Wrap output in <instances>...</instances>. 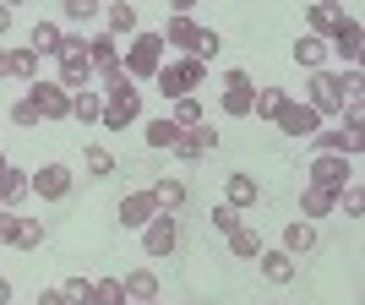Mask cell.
Returning <instances> with one entry per match:
<instances>
[{"mask_svg": "<svg viewBox=\"0 0 365 305\" xmlns=\"http://www.w3.org/2000/svg\"><path fill=\"white\" fill-rule=\"evenodd\" d=\"M333 207H344V213H349V218H360V213H365V191H360V185H344Z\"/></svg>", "mask_w": 365, "mask_h": 305, "instance_id": "8d00e7d4", "label": "cell"}, {"mask_svg": "<svg viewBox=\"0 0 365 305\" xmlns=\"http://www.w3.org/2000/svg\"><path fill=\"white\" fill-rule=\"evenodd\" d=\"M11 218H16V213H6V207H0V240H6V229H11Z\"/></svg>", "mask_w": 365, "mask_h": 305, "instance_id": "ee69618b", "label": "cell"}, {"mask_svg": "<svg viewBox=\"0 0 365 305\" xmlns=\"http://www.w3.org/2000/svg\"><path fill=\"white\" fill-rule=\"evenodd\" d=\"M158 213H164V207H158V197H153V191H131V197L120 202V224H125V229H148Z\"/></svg>", "mask_w": 365, "mask_h": 305, "instance_id": "8fae6325", "label": "cell"}, {"mask_svg": "<svg viewBox=\"0 0 365 305\" xmlns=\"http://www.w3.org/2000/svg\"><path fill=\"white\" fill-rule=\"evenodd\" d=\"M16 197H28V175H22V169H6V175H0V202H16Z\"/></svg>", "mask_w": 365, "mask_h": 305, "instance_id": "d6a6232c", "label": "cell"}, {"mask_svg": "<svg viewBox=\"0 0 365 305\" xmlns=\"http://www.w3.org/2000/svg\"><path fill=\"white\" fill-rule=\"evenodd\" d=\"M333 191H322V185H305V191H300V213L305 218H327V213H333Z\"/></svg>", "mask_w": 365, "mask_h": 305, "instance_id": "7402d4cb", "label": "cell"}, {"mask_svg": "<svg viewBox=\"0 0 365 305\" xmlns=\"http://www.w3.org/2000/svg\"><path fill=\"white\" fill-rule=\"evenodd\" d=\"M6 245H16V251H38V245H44V224H38V218H11Z\"/></svg>", "mask_w": 365, "mask_h": 305, "instance_id": "9a60e30c", "label": "cell"}, {"mask_svg": "<svg viewBox=\"0 0 365 305\" xmlns=\"http://www.w3.org/2000/svg\"><path fill=\"white\" fill-rule=\"evenodd\" d=\"M169 120L180 125V131H191V125H202V104L197 98H175V115H169Z\"/></svg>", "mask_w": 365, "mask_h": 305, "instance_id": "1f68e13d", "label": "cell"}, {"mask_svg": "<svg viewBox=\"0 0 365 305\" xmlns=\"http://www.w3.org/2000/svg\"><path fill=\"white\" fill-rule=\"evenodd\" d=\"M0 305H11V284L6 278H0Z\"/></svg>", "mask_w": 365, "mask_h": 305, "instance_id": "f6af8a7d", "label": "cell"}, {"mask_svg": "<svg viewBox=\"0 0 365 305\" xmlns=\"http://www.w3.org/2000/svg\"><path fill=\"white\" fill-rule=\"evenodd\" d=\"M317 152H338V158H354V152H360V131H344V125H338V131H322V137H317Z\"/></svg>", "mask_w": 365, "mask_h": 305, "instance_id": "2e32d148", "label": "cell"}, {"mask_svg": "<svg viewBox=\"0 0 365 305\" xmlns=\"http://www.w3.org/2000/svg\"><path fill=\"white\" fill-rule=\"evenodd\" d=\"M218 49H224V38H218L213 28H202V33H197V49H191V61H202V66H207V61L218 55Z\"/></svg>", "mask_w": 365, "mask_h": 305, "instance_id": "836d02e7", "label": "cell"}, {"mask_svg": "<svg viewBox=\"0 0 365 305\" xmlns=\"http://www.w3.org/2000/svg\"><path fill=\"white\" fill-rule=\"evenodd\" d=\"M289 104V93L284 88H257V98H251V115L257 120H278V109Z\"/></svg>", "mask_w": 365, "mask_h": 305, "instance_id": "ffe728a7", "label": "cell"}, {"mask_svg": "<svg viewBox=\"0 0 365 305\" xmlns=\"http://www.w3.org/2000/svg\"><path fill=\"white\" fill-rule=\"evenodd\" d=\"M61 38L66 33L55 22H33V55H61Z\"/></svg>", "mask_w": 365, "mask_h": 305, "instance_id": "cb8c5ba5", "label": "cell"}, {"mask_svg": "<svg viewBox=\"0 0 365 305\" xmlns=\"http://www.w3.org/2000/svg\"><path fill=\"white\" fill-rule=\"evenodd\" d=\"M88 66H98V71H115V66H120V49H115V38H109V33H98V38H88Z\"/></svg>", "mask_w": 365, "mask_h": 305, "instance_id": "e0dca14e", "label": "cell"}, {"mask_svg": "<svg viewBox=\"0 0 365 305\" xmlns=\"http://www.w3.org/2000/svg\"><path fill=\"white\" fill-rule=\"evenodd\" d=\"M120 284H125V294H137V300H153V294H158V273H148V267L125 273Z\"/></svg>", "mask_w": 365, "mask_h": 305, "instance_id": "83f0119b", "label": "cell"}, {"mask_svg": "<svg viewBox=\"0 0 365 305\" xmlns=\"http://www.w3.org/2000/svg\"><path fill=\"white\" fill-rule=\"evenodd\" d=\"M104 22H109V38H115V33H131V28H137V6H125V0H109Z\"/></svg>", "mask_w": 365, "mask_h": 305, "instance_id": "d4e9b609", "label": "cell"}, {"mask_svg": "<svg viewBox=\"0 0 365 305\" xmlns=\"http://www.w3.org/2000/svg\"><path fill=\"white\" fill-rule=\"evenodd\" d=\"M142 245H148V257H175V245H180V224L175 213H158L148 229H142Z\"/></svg>", "mask_w": 365, "mask_h": 305, "instance_id": "8992f818", "label": "cell"}, {"mask_svg": "<svg viewBox=\"0 0 365 305\" xmlns=\"http://www.w3.org/2000/svg\"><path fill=\"white\" fill-rule=\"evenodd\" d=\"M6 71H11V61H6V55H0V76H6Z\"/></svg>", "mask_w": 365, "mask_h": 305, "instance_id": "7dc6e473", "label": "cell"}, {"mask_svg": "<svg viewBox=\"0 0 365 305\" xmlns=\"http://www.w3.org/2000/svg\"><path fill=\"white\" fill-rule=\"evenodd\" d=\"M311 109H317V115H338V109H344V76L311 71Z\"/></svg>", "mask_w": 365, "mask_h": 305, "instance_id": "52a82bcc", "label": "cell"}, {"mask_svg": "<svg viewBox=\"0 0 365 305\" xmlns=\"http://www.w3.org/2000/svg\"><path fill=\"white\" fill-rule=\"evenodd\" d=\"M338 16H344V11H338L333 0H322V6H311V38H322V33H333V28H338Z\"/></svg>", "mask_w": 365, "mask_h": 305, "instance_id": "f546056e", "label": "cell"}, {"mask_svg": "<svg viewBox=\"0 0 365 305\" xmlns=\"http://www.w3.org/2000/svg\"><path fill=\"white\" fill-rule=\"evenodd\" d=\"M158 66H164V38H158V33H137L131 49H125V76H131V82H137V76H158Z\"/></svg>", "mask_w": 365, "mask_h": 305, "instance_id": "3957f363", "label": "cell"}, {"mask_svg": "<svg viewBox=\"0 0 365 305\" xmlns=\"http://www.w3.org/2000/svg\"><path fill=\"white\" fill-rule=\"evenodd\" d=\"M294 61H300L305 71H322V61H327V44L305 33V38H294Z\"/></svg>", "mask_w": 365, "mask_h": 305, "instance_id": "603a6c76", "label": "cell"}, {"mask_svg": "<svg viewBox=\"0 0 365 305\" xmlns=\"http://www.w3.org/2000/svg\"><path fill=\"white\" fill-rule=\"evenodd\" d=\"M38 305H71V300H66L61 289H44V294H38Z\"/></svg>", "mask_w": 365, "mask_h": 305, "instance_id": "7bdbcfd3", "label": "cell"}, {"mask_svg": "<svg viewBox=\"0 0 365 305\" xmlns=\"http://www.w3.org/2000/svg\"><path fill=\"white\" fill-rule=\"evenodd\" d=\"M311 245H317V229L311 224H289L284 229V251H289V257H305Z\"/></svg>", "mask_w": 365, "mask_h": 305, "instance_id": "484cf974", "label": "cell"}, {"mask_svg": "<svg viewBox=\"0 0 365 305\" xmlns=\"http://www.w3.org/2000/svg\"><path fill=\"white\" fill-rule=\"evenodd\" d=\"M262 278H273V284H289V278H294V257H289V251H262Z\"/></svg>", "mask_w": 365, "mask_h": 305, "instance_id": "44dd1931", "label": "cell"}, {"mask_svg": "<svg viewBox=\"0 0 365 305\" xmlns=\"http://www.w3.org/2000/svg\"><path fill=\"white\" fill-rule=\"evenodd\" d=\"M197 22H191V16H169V28L158 33V38H164V44H175V49H197Z\"/></svg>", "mask_w": 365, "mask_h": 305, "instance_id": "ac0fdd59", "label": "cell"}, {"mask_svg": "<svg viewBox=\"0 0 365 305\" xmlns=\"http://www.w3.org/2000/svg\"><path fill=\"white\" fill-rule=\"evenodd\" d=\"M218 148V131L207 120L202 125H191V131H180V142H175V152H180V158H202V152H213Z\"/></svg>", "mask_w": 365, "mask_h": 305, "instance_id": "4fadbf2b", "label": "cell"}, {"mask_svg": "<svg viewBox=\"0 0 365 305\" xmlns=\"http://www.w3.org/2000/svg\"><path fill=\"white\" fill-rule=\"evenodd\" d=\"M104 82H109V98H104V115H98V120H104L109 131H125V125L142 115V93H137V82L125 76V66H115Z\"/></svg>", "mask_w": 365, "mask_h": 305, "instance_id": "6da1fadb", "label": "cell"}, {"mask_svg": "<svg viewBox=\"0 0 365 305\" xmlns=\"http://www.w3.org/2000/svg\"><path fill=\"white\" fill-rule=\"evenodd\" d=\"M142 305H153V300H142Z\"/></svg>", "mask_w": 365, "mask_h": 305, "instance_id": "681fc988", "label": "cell"}, {"mask_svg": "<svg viewBox=\"0 0 365 305\" xmlns=\"http://www.w3.org/2000/svg\"><path fill=\"white\" fill-rule=\"evenodd\" d=\"M360 44H365L360 22H354V16H338V28H333V44H327V49H338L349 71H354V66H360Z\"/></svg>", "mask_w": 365, "mask_h": 305, "instance_id": "7c38bea8", "label": "cell"}, {"mask_svg": "<svg viewBox=\"0 0 365 305\" xmlns=\"http://www.w3.org/2000/svg\"><path fill=\"white\" fill-rule=\"evenodd\" d=\"M11 61V76H28V82H38V55L33 49H16V55H6Z\"/></svg>", "mask_w": 365, "mask_h": 305, "instance_id": "e575fe53", "label": "cell"}, {"mask_svg": "<svg viewBox=\"0 0 365 305\" xmlns=\"http://www.w3.org/2000/svg\"><path fill=\"white\" fill-rule=\"evenodd\" d=\"M11 120H16V125H38V109H33V98H16V104H11Z\"/></svg>", "mask_w": 365, "mask_h": 305, "instance_id": "60d3db41", "label": "cell"}, {"mask_svg": "<svg viewBox=\"0 0 365 305\" xmlns=\"http://www.w3.org/2000/svg\"><path fill=\"white\" fill-rule=\"evenodd\" d=\"M66 6V16H71V22H88L93 11H98V0H61Z\"/></svg>", "mask_w": 365, "mask_h": 305, "instance_id": "ab89813d", "label": "cell"}, {"mask_svg": "<svg viewBox=\"0 0 365 305\" xmlns=\"http://www.w3.org/2000/svg\"><path fill=\"white\" fill-rule=\"evenodd\" d=\"M202 76H207V66L185 55V61H175V66H158V93H164V98H191V93L202 88Z\"/></svg>", "mask_w": 365, "mask_h": 305, "instance_id": "7a4b0ae2", "label": "cell"}, {"mask_svg": "<svg viewBox=\"0 0 365 305\" xmlns=\"http://www.w3.org/2000/svg\"><path fill=\"white\" fill-rule=\"evenodd\" d=\"M6 28H11V11H6V6H0V33H6Z\"/></svg>", "mask_w": 365, "mask_h": 305, "instance_id": "bcb514c9", "label": "cell"}, {"mask_svg": "<svg viewBox=\"0 0 365 305\" xmlns=\"http://www.w3.org/2000/svg\"><path fill=\"white\" fill-rule=\"evenodd\" d=\"M33 109H38V120H71V93L61 82H33L28 88Z\"/></svg>", "mask_w": 365, "mask_h": 305, "instance_id": "5b68a950", "label": "cell"}, {"mask_svg": "<svg viewBox=\"0 0 365 305\" xmlns=\"http://www.w3.org/2000/svg\"><path fill=\"white\" fill-rule=\"evenodd\" d=\"M251 98H257V82H251L245 71H229L224 76V115L245 120V115H251Z\"/></svg>", "mask_w": 365, "mask_h": 305, "instance_id": "9c48e42d", "label": "cell"}, {"mask_svg": "<svg viewBox=\"0 0 365 305\" xmlns=\"http://www.w3.org/2000/svg\"><path fill=\"white\" fill-rule=\"evenodd\" d=\"M175 142H180V125H175V120H148V148L153 152L175 148Z\"/></svg>", "mask_w": 365, "mask_h": 305, "instance_id": "4316f807", "label": "cell"}, {"mask_svg": "<svg viewBox=\"0 0 365 305\" xmlns=\"http://www.w3.org/2000/svg\"><path fill=\"white\" fill-rule=\"evenodd\" d=\"M28 191H38V197H49V202L71 197V169L66 164H44L38 175H28Z\"/></svg>", "mask_w": 365, "mask_h": 305, "instance_id": "30bf717a", "label": "cell"}, {"mask_svg": "<svg viewBox=\"0 0 365 305\" xmlns=\"http://www.w3.org/2000/svg\"><path fill=\"white\" fill-rule=\"evenodd\" d=\"M88 169H93V175H109V169H115V158H109L104 148H88Z\"/></svg>", "mask_w": 365, "mask_h": 305, "instance_id": "b9f144b4", "label": "cell"}, {"mask_svg": "<svg viewBox=\"0 0 365 305\" xmlns=\"http://www.w3.org/2000/svg\"><path fill=\"white\" fill-rule=\"evenodd\" d=\"M213 229H218V234L229 240V234L240 229V213H235V207H213Z\"/></svg>", "mask_w": 365, "mask_h": 305, "instance_id": "f35d334b", "label": "cell"}, {"mask_svg": "<svg viewBox=\"0 0 365 305\" xmlns=\"http://www.w3.org/2000/svg\"><path fill=\"white\" fill-rule=\"evenodd\" d=\"M93 305H125V284L120 278H98L93 284Z\"/></svg>", "mask_w": 365, "mask_h": 305, "instance_id": "4dcf8cb0", "label": "cell"}, {"mask_svg": "<svg viewBox=\"0 0 365 305\" xmlns=\"http://www.w3.org/2000/svg\"><path fill=\"white\" fill-rule=\"evenodd\" d=\"M153 197H158V207H180V202H185V185L180 180H158V185H153Z\"/></svg>", "mask_w": 365, "mask_h": 305, "instance_id": "d590c367", "label": "cell"}, {"mask_svg": "<svg viewBox=\"0 0 365 305\" xmlns=\"http://www.w3.org/2000/svg\"><path fill=\"white\" fill-rule=\"evenodd\" d=\"M224 207H235V213H240V207H257V197H262V185L251 180V175H229L224 180Z\"/></svg>", "mask_w": 365, "mask_h": 305, "instance_id": "5bb4252c", "label": "cell"}, {"mask_svg": "<svg viewBox=\"0 0 365 305\" xmlns=\"http://www.w3.org/2000/svg\"><path fill=\"white\" fill-rule=\"evenodd\" d=\"M311 185H322V191H344V185H354V158H338V152H317L311 158Z\"/></svg>", "mask_w": 365, "mask_h": 305, "instance_id": "277c9868", "label": "cell"}, {"mask_svg": "<svg viewBox=\"0 0 365 305\" xmlns=\"http://www.w3.org/2000/svg\"><path fill=\"white\" fill-rule=\"evenodd\" d=\"M66 300H71V305H93V284H88V278H71V284H66Z\"/></svg>", "mask_w": 365, "mask_h": 305, "instance_id": "74e56055", "label": "cell"}, {"mask_svg": "<svg viewBox=\"0 0 365 305\" xmlns=\"http://www.w3.org/2000/svg\"><path fill=\"white\" fill-rule=\"evenodd\" d=\"M71 115H76L82 125H88V120H98V115H104V98H98V93H88V88H82V93H71Z\"/></svg>", "mask_w": 365, "mask_h": 305, "instance_id": "f1b7e54d", "label": "cell"}, {"mask_svg": "<svg viewBox=\"0 0 365 305\" xmlns=\"http://www.w3.org/2000/svg\"><path fill=\"white\" fill-rule=\"evenodd\" d=\"M6 169H11V164H6V152H0V175H6Z\"/></svg>", "mask_w": 365, "mask_h": 305, "instance_id": "c3c4849f", "label": "cell"}, {"mask_svg": "<svg viewBox=\"0 0 365 305\" xmlns=\"http://www.w3.org/2000/svg\"><path fill=\"white\" fill-rule=\"evenodd\" d=\"M278 125H284V137H317V125H322V115L311 104H300V98H289V104L278 109Z\"/></svg>", "mask_w": 365, "mask_h": 305, "instance_id": "ba28073f", "label": "cell"}, {"mask_svg": "<svg viewBox=\"0 0 365 305\" xmlns=\"http://www.w3.org/2000/svg\"><path fill=\"white\" fill-rule=\"evenodd\" d=\"M273 305H278V300H273Z\"/></svg>", "mask_w": 365, "mask_h": 305, "instance_id": "f907efd6", "label": "cell"}, {"mask_svg": "<svg viewBox=\"0 0 365 305\" xmlns=\"http://www.w3.org/2000/svg\"><path fill=\"white\" fill-rule=\"evenodd\" d=\"M262 251H267V245H262V234H257V229H235V234H229V257H240V262H257L262 257Z\"/></svg>", "mask_w": 365, "mask_h": 305, "instance_id": "d6986e66", "label": "cell"}]
</instances>
